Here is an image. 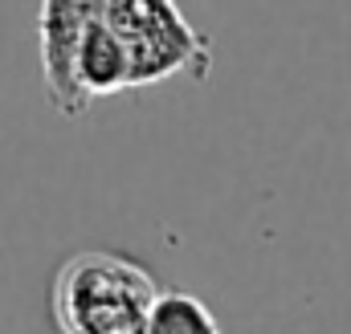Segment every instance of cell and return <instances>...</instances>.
I'll return each instance as SVG.
<instances>
[{
    "instance_id": "4",
    "label": "cell",
    "mask_w": 351,
    "mask_h": 334,
    "mask_svg": "<svg viewBox=\"0 0 351 334\" xmlns=\"http://www.w3.org/2000/svg\"><path fill=\"white\" fill-rule=\"evenodd\" d=\"M213 310L188 294V290H160L152 314H147V334H217Z\"/></svg>"
},
{
    "instance_id": "1",
    "label": "cell",
    "mask_w": 351,
    "mask_h": 334,
    "mask_svg": "<svg viewBox=\"0 0 351 334\" xmlns=\"http://www.w3.org/2000/svg\"><path fill=\"white\" fill-rule=\"evenodd\" d=\"M49 298L66 334H147L160 281L123 253L86 249L62 261Z\"/></svg>"
},
{
    "instance_id": "2",
    "label": "cell",
    "mask_w": 351,
    "mask_h": 334,
    "mask_svg": "<svg viewBox=\"0 0 351 334\" xmlns=\"http://www.w3.org/2000/svg\"><path fill=\"white\" fill-rule=\"evenodd\" d=\"M98 12L127 45L131 90L164 82L172 74L208 78L213 45L184 21L176 0H98Z\"/></svg>"
},
{
    "instance_id": "3",
    "label": "cell",
    "mask_w": 351,
    "mask_h": 334,
    "mask_svg": "<svg viewBox=\"0 0 351 334\" xmlns=\"http://www.w3.org/2000/svg\"><path fill=\"white\" fill-rule=\"evenodd\" d=\"M94 16H98V0H41V8H37L41 82H45L49 106L66 118H82L90 110L74 86V49Z\"/></svg>"
}]
</instances>
